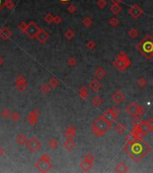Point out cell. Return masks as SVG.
<instances>
[{
    "instance_id": "cell-12",
    "label": "cell",
    "mask_w": 153,
    "mask_h": 173,
    "mask_svg": "<svg viewBox=\"0 0 153 173\" xmlns=\"http://www.w3.org/2000/svg\"><path fill=\"white\" fill-rule=\"evenodd\" d=\"M131 136H133V140H143V137L145 136L140 131L139 126H133L131 131Z\"/></svg>"
},
{
    "instance_id": "cell-58",
    "label": "cell",
    "mask_w": 153,
    "mask_h": 173,
    "mask_svg": "<svg viewBox=\"0 0 153 173\" xmlns=\"http://www.w3.org/2000/svg\"><path fill=\"white\" fill-rule=\"evenodd\" d=\"M3 62H4V61H3V59L1 57H0V66H1L2 64H3Z\"/></svg>"
},
{
    "instance_id": "cell-41",
    "label": "cell",
    "mask_w": 153,
    "mask_h": 173,
    "mask_svg": "<svg viewBox=\"0 0 153 173\" xmlns=\"http://www.w3.org/2000/svg\"><path fill=\"white\" fill-rule=\"evenodd\" d=\"M86 46H87V48L88 50L93 51V50H95V48L97 47V44H96V43H95L94 41H88L87 43H86Z\"/></svg>"
},
{
    "instance_id": "cell-32",
    "label": "cell",
    "mask_w": 153,
    "mask_h": 173,
    "mask_svg": "<svg viewBox=\"0 0 153 173\" xmlns=\"http://www.w3.org/2000/svg\"><path fill=\"white\" fill-rule=\"evenodd\" d=\"M110 10H111V12H112L113 14H117L121 12V10H122V7H121L120 5H114L113 4V6L110 7Z\"/></svg>"
},
{
    "instance_id": "cell-31",
    "label": "cell",
    "mask_w": 153,
    "mask_h": 173,
    "mask_svg": "<svg viewBox=\"0 0 153 173\" xmlns=\"http://www.w3.org/2000/svg\"><path fill=\"white\" fill-rule=\"evenodd\" d=\"M24 83H27V82H26L25 78L23 75H18L16 78H15V86H18V85L24 84Z\"/></svg>"
},
{
    "instance_id": "cell-27",
    "label": "cell",
    "mask_w": 153,
    "mask_h": 173,
    "mask_svg": "<svg viewBox=\"0 0 153 173\" xmlns=\"http://www.w3.org/2000/svg\"><path fill=\"white\" fill-rule=\"evenodd\" d=\"M49 84H50V86L52 87V88H56L60 86V81L59 80H58L57 78L55 77H52L50 78V80H49Z\"/></svg>"
},
{
    "instance_id": "cell-53",
    "label": "cell",
    "mask_w": 153,
    "mask_h": 173,
    "mask_svg": "<svg viewBox=\"0 0 153 173\" xmlns=\"http://www.w3.org/2000/svg\"><path fill=\"white\" fill-rule=\"evenodd\" d=\"M7 0H0V11L5 7V5H6Z\"/></svg>"
},
{
    "instance_id": "cell-4",
    "label": "cell",
    "mask_w": 153,
    "mask_h": 173,
    "mask_svg": "<svg viewBox=\"0 0 153 173\" xmlns=\"http://www.w3.org/2000/svg\"><path fill=\"white\" fill-rule=\"evenodd\" d=\"M51 156L49 154H43V156L41 157L39 159V161L35 163V168L37 170H38L40 172H43V173H45V172H48L51 168H52V164L51 162Z\"/></svg>"
},
{
    "instance_id": "cell-52",
    "label": "cell",
    "mask_w": 153,
    "mask_h": 173,
    "mask_svg": "<svg viewBox=\"0 0 153 173\" xmlns=\"http://www.w3.org/2000/svg\"><path fill=\"white\" fill-rule=\"evenodd\" d=\"M147 121H148V124H149V125H150V127L151 131H153V118L150 117V119H148Z\"/></svg>"
},
{
    "instance_id": "cell-57",
    "label": "cell",
    "mask_w": 153,
    "mask_h": 173,
    "mask_svg": "<svg viewBox=\"0 0 153 173\" xmlns=\"http://www.w3.org/2000/svg\"><path fill=\"white\" fill-rule=\"evenodd\" d=\"M59 1H60V3H62V4H67L68 1H70V0H59Z\"/></svg>"
},
{
    "instance_id": "cell-36",
    "label": "cell",
    "mask_w": 153,
    "mask_h": 173,
    "mask_svg": "<svg viewBox=\"0 0 153 173\" xmlns=\"http://www.w3.org/2000/svg\"><path fill=\"white\" fill-rule=\"evenodd\" d=\"M51 87L50 86V84L48 83H45V84H43V86H41V92H43V94H48L50 91H51Z\"/></svg>"
},
{
    "instance_id": "cell-3",
    "label": "cell",
    "mask_w": 153,
    "mask_h": 173,
    "mask_svg": "<svg viewBox=\"0 0 153 173\" xmlns=\"http://www.w3.org/2000/svg\"><path fill=\"white\" fill-rule=\"evenodd\" d=\"M136 49L143 55L146 59L150 60L153 58V38L150 35H147L136 45Z\"/></svg>"
},
{
    "instance_id": "cell-6",
    "label": "cell",
    "mask_w": 153,
    "mask_h": 173,
    "mask_svg": "<svg viewBox=\"0 0 153 173\" xmlns=\"http://www.w3.org/2000/svg\"><path fill=\"white\" fill-rule=\"evenodd\" d=\"M26 146H27L28 150L30 151H32V153H36V151L41 148V143H40V141L37 138L31 137L27 141V143H26Z\"/></svg>"
},
{
    "instance_id": "cell-37",
    "label": "cell",
    "mask_w": 153,
    "mask_h": 173,
    "mask_svg": "<svg viewBox=\"0 0 153 173\" xmlns=\"http://www.w3.org/2000/svg\"><path fill=\"white\" fill-rule=\"evenodd\" d=\"M10 118L12 119V121L14 123H16V122H18L19 120L21 119V116H20L19 113H17L16 111H14V112H13L11 114V116H10Z\"/></svg>"
},
{
    "instance_id": "cell-47",
    "label": "cell",
    "mask_w": 153,
    "mask_h": 173,
    "mask_svg": "<svg viewBox=\"0 0 153 173\" xmlns=\"http://www.w3.org/2000/svg\"><path fill=\"white\" fill-rule=\"evenodd\" d=\"M84 159H86V160H87V161H91V162H94L95 161V156L92 154V153H87L86 155H85V157H84Z\"/></svg>"
},
{
    "instance_id": "cell-7",
    "label": "cell",
    "mask_w": 153,
    "mask_h": 173,
    "mask_svg": "<svg viewBox=\"0 0 153 173\" xmlns=\"http://www.w3.org/2000/svg\"><path fill=\"white\" fill-rule=\"evenodd\" d=\"M143 13L144 12H143V10H142V8L140 6H138L137 4H133L128 10V14L133 19H138L143 14Z\"/></svg>"
},
{
    "instance_id": "cell-44",
    "label": "cell",
    "mask_w": 153,
    "mask_h": 173,
    "mask_svg": "<svg viewBox=\"0 0 153 173\" xmlns=\"http://www.w3.org/2000/svg\"><path fill=\"white\" fill-rule=\"evenodd\" d=\"M67 62H68V64L70 65V67H74V66H76V65H77V60L75 59V58H73V57L68 58Z\"/></svg>"
},
{
    "instance_id": "cell-38",
    "label": "cell",
    "mask_w": 153,
    "mask_h": 173,
    "mask_svg": "<svg viewBox=\"0 0 153 173\" xmlns=\"http://www.w3.org/2000/svg\"><path fill=\"white\" fill-rule=\"evenodd\" d=\"M65 37L68 40H72L74 37H75V33H74L71 29H68L65 33Z\"/></svg>"
},
{
    "instance_id": "cell-24",
    "label": "cell",
    "mask_w": 153,
    "mask_h": 173,
    "mask_svg": "<svg viewBox=\"0 0 153 173\" xmlns=\"http://www.w3.org/2000/svg\"><path fill=\"white\" fill-rule=\"evenodd\" d=\"M75 146H76V143H75V141H74L73 140H68L67 139L66 141H64V147L67 151H72L74 148H75Z\"/></svg>"
},
{
    "instance_id": "cell-33",
    "label": "cell",
    "mask_w": 153,
    "mask_h": 173,
    "mask_svg": "<svg viewBox=\"0 0 153 173\" xmlns=\"http://www.w3.org/2000/svg\"><path fill=\"white\" fill-rule=\"evenodd\" d=\"M137 85H138L141 88H143V87H145L146 86H147V80L145 78H138V80H137Z\"/></svg>"
},
{
    "instance_id": "cell-11",
    "label": "cell",
    "mask_w": 153,
    "mask_h": 173,
    "mask_svg": "<svg viewBox=\"0 0 153 173\" xmlns=\"http://www.w3.org/2000/svg\"><path fill=\"white\" fill-rule=\"evenodd\" d=\"M137 107H138V105L136 104V102H133L125 107V111L129 115L134 117L137 116Z\"/></svg>"
},
{
    "instance_id": "cell-34",
    "label": "cell",
    "mask_w": 153,
    "mask_h": 173,
    "mask_svg": "<svg viewBox=\"0 0 153 173\" xmlns=\"http://www.w3.org/2000/svg\"><path fill=\"white\" fill-rule=\"evenodd\" d=\"M0 114H1L2 118L7 119V118H9L10 116H11V112H10V110L8 108H4L1 111V113H0Z\"/></svg>"
},
{
    "instance_id": "cell-49",
    "label": "cell",
    "mask_w": 153,
    "mask_h": 173,
    "mask_svg": "<svg viewBox=\"0 0 153 173\" xmlns=\"http://www.w3.org/2000/svg\"><path fill=\"white\" fill-rule=\"evenodd\" d=\"M67 10H68V13L73 14V13H75V12L77 11V7H76L75 6H74L73 4H71V5H70V6L68 7Z\"/></svg>"
},
{
    "instance_id": "cell-28",
    "label": "cell",
    "mask_w": 153,
    "mask_h": 173,
    "mask_svg": "<svg viewBox=\"0 0 153 173\" xmlns=\"http://www.w3.org/2000/svg\"><path fill=\"white\" fill-rule=\"evenodd\" d=\"M82 24L85 26L86 28H89V27H91L92 24H93V20L88 16L85 17L82 20Z\"/></svg>"
},
{
    "instance_id": "cell-50",
    "label": "cell",
    "mask_w": 153,
    "mask_h": 173,
    "mask_svg": "<svg viewBox=\"0 0 153 173\" xmlns=\"http://www.w3.org/2000/svg\"><path fill=\"white\" fill-rule=\"evenodd\" d=\"M62 22V19L60 15H55L54 16V20H53V23L56 24H59Z\"/></svg>"
},
{
    "instance_id": "cell-48",
    "label": "cell",
    "mask_w": 153,
    "mask_h": 173,
    "mask_svg": "<svg viewBox=\"0 0 153 173\" xmlns=\"http://www.w3.org/2000/svg\"><path fill=\"white\" fill-rule=\"evenodd\" d=\"M27 25H28V24H26L25 22H21L18 25V28L22 31V32L24 33V31L26 30V28H27Z\"/></svg>"
},
{
    "instance_id": "cell-29",
    "label": "cell",
    "mask_w": 153,
    "mask_h": 173,
    "mask_svg": "<svg viewBox=\"0 0 153 173\" xmlns=\"http://www.w3.org/2000/svg\"><path fill=\"white\" fill-rule=\"evenodd\" d=\"M103 102H104V99H103L102 97H98V96L95 97L92 99V104L94 105V106H96V107L101 106V105L103 104Z\"/></svg>"
},
{
    "instance_id": "cell-9",
    "label": "cell",
    "mask_w": 153,
    "mask_h": 173,
    "mask_svg": "<svg viewBox=\"0 0 153 173\" xmlns=\"http://www.w3.org/2000/svg\"><path fill=\"white\" fill-rule=\"evenodd\" d=\"M77 134V129L76 127L74 126V125L70 124V125H68V126L67 127L66 131H65V137L68 140H73V138L75 137Z\"/></svg>"
},
{
    "instance_id": "cell-15",
    "label": "cell",
    "mask_w": 153,
    "mask_h": 173,
    "mask_svg": "<svg viewBox=\"0 0 153 173\" xmlns=\"http://www.w3.org/2000/svg\"><path fill=\"white\" fill-rule=\"evenodd\" d=\"M93 165H94V162H91V161H89L86 159H84L81 162H80V164H79V167H80V169L83 170V171H89L92 168H93Z\"/></svg>"
},
{
    "instance_id": "cell-55",
    "label": "cell",
    "mask_w": 153,
    "mask_h": 173,
    "mask_svg": "<svg viewBox=\"0 0 153 173\" xmlns=\"http://www.w3.org/2000/svg\"><path fill=\"white\" fill-rule=\"evenodd\" d=\"M111 2H112L114 5H120L121 3H122L123 0H110Z\"/></svg>"
},
{
    "instance_id": "cell-19",
    "label": "cell",
    "mask_w": 153,
    "mask_h": 173,
    "mask_svg": "<svg viewBox=\"0 0 153 173\" xmlns=\"http://www.w3.org/2000/svg\"><path fill=\"white\" fill-rule=\"evenodd\" d=\"M94 75L97 80H102V78H104L105 76H106V71L104 70V68L98 67V68H97V70H95Z\"/></svg>"
},
{
    "instance_id": "cell-35",
    "label": "cell",
    "mask_w": 153,
    "mask_h": 173,
    "mask_svg": "<svg viewBox=\"0 0 153 173\" xmlns=\"http://www.w3.org/2000/svg\"><path fill=\"white\" fill-rule=\"evenodd\" d=\"M128 35L130 36L131 38H136L137 36L139 35V31L137 30L136 28H131V30L128 31Z\"/></svg>"
},
{
    "instance_id": "cell-56",
    "label": "cell",
    "mask_w": 153,
    "mask_h": 173,
    "mask_svg": "<svg viewBox=\"0 0 153 173\" xmlns=\"http://www.w3.org/2000/svg\"><path fill=\"white\" fill-rule=\"evenodd\" d=\"M5 153V151H4V149L2 148V147H0V157H1L3 154Z\"/></svg>"
},
{
    "instance_id": "cell-23",
    "label": "cell",
    "mask_w": 153,
    "mask_h": 173,
    "mask_svg": "<svg viewBox=\"0 0 153 173\" xmlns=\"http://www.w3.org/2000/svg\"><path fill=\"white\" fill-rule=\"evenodd\" d=\"M27 138H26V136L23 134H18L16 137H15V141H16V143L23 146L24 144H26V143H27Z\"/></svg>"
},
{
    "instance_id": "cell-46",
    "label": "cell",
    "mask_w": 153,
    "mask_h": 173,
    "mask_svg": "<svg viewBox=\"0 0 153 173\" xmlns=\"http://www.w3.org/2000/svg\"><path fill=\"white\" fill-rule=\"evenodd\" d=\"M5 7H7L9 10H12L13 8H14V4L13 1H11V0H7L6 5H5Z\"/></svg>"
},
{
    "instance_id": "cell-17",
    "label": "cell",
    "mask_w": 153,
    "mask_h": 173,
    "mask_svg": "<svg viewBox=\"0 0 153 173\" xmlns=\"http://www.w3.org/2000/svg\"><path fill=\"white\" fill-rule=\"evenodd\" d=\"M114 171L116 172H119V173H124V172H127L129 171V167L126 165L124 162L121 161L119 163L115 166L114 168Z\"/></svg>"
},
{
    "instance_id": "cell-5",
    "label": "cell",
    "mask_w": 153,
    "mask_h": 173,
    "mask_svg": "<svg viewBox=\"0 0 153 173\" xmlns=\"http://www.w3.org/2000/svg\"><path fill=\"white\" fill-rule=\"evenodd\" d=\"M39 31H40V28L38 25H37L34 22H30L27 25V28L24 31V33L29 38L33 39L36 37V35L38 34Z\"/></svg>"
},
{
    "instance_id": "cell-2",
    "label": "cell",
    "mask_w": 153,
    "mask_h": 173,
    "mask_svg": "<svg viewBox=\"0 0 153 173\" xmlns=\"http://www.w3.org/2000/svg\"><path fill=\"white\" fill-rule=\"evenodd\" d=\"M112 127V124L105 120L102 115L95 120L91 125L92 134L97 137H102Z\"/></svg>"
},
{
    "instance_id": "cell-40",
    "label": "cell",
    "mask_w": 153,
    "mask_h": 173,
    "mask_svg": "<svg viewBox=\"0 0 153 173\" xmlns=\"http://www.w3.org/2000/svg\"><path fill=\"white\" fill-rule=\"evenodd\" d=\"M108 23L111 26H113V27H116V26L119 24V20L116 17H112L108 21Z\"/></svg>"
},
{
    "instance_id": "cell-42",
    "label": "cell",
    "mask_w": 153,
    "mask_h": 173,
    "mask_svg": "<svg viewBox=\"0 0 153 173\" xmlns=\"http://www.w3.org/2000/svg\"><path fill=\"white\" fill-rule=\"evenodd\" d=\"M53 20H54V16L51 14H47L44 16V21H45L46 23H48V24L53 23Z\"/></svg>"
},
{
    "instance_id": "cell-51",
    "label": "cell",
    "mask_w": 153,
    "mask_h": 173,
    "mask_svg": "<svg viewBox=\"0 0 153 173\" xmlns=\"http://www.w3.org/2000/svg\"><path fill=\"white\" fill-rule=\"evenodd\" d=\"M111 112H112L113 114H116V115H118L119 114V113H120V109L119 108H117V107H112V108H110L109 109Z\"/></svg>"
},
{
    "instance_id": "cell-20",
    "label": "cell",
    "mask_w": 153,
    "mask_h": 173,
    "mask_svg": "<svg viewBox=\"0 0 153 173\" xmlns=\"http://www.w3.org/2000/svg\"><path fill=\"white\" fill-rule=\"evenodd\" d=\"M102 85L101 83H100V81L97 80V78H95V80H93L90 83H89V87L91 88V89L95 92L98 91L100 88H101Z\"/></svg>"
},
{
    "instance_id": "cell-22",
    "label": "cell",
    "mask_w": 153,
    "mask_h": 173,
    "mask_svg": "<svg viewBox=\"0 0 153 173\" xmlns=\"http://www.w3.org/2000/svg\"><path fill=\"white\" fill-rule=\"evenodd\" d=\"M88 88L87 87H81L78 90V95H79V97L83 100H86V99L88 97Z\"/></svg>"
},
{
    "instance_id": "cell-39",
    "label": "cell",
    "mask_w": 153,
    "mask_h": 173,
    "mask_svg": "<svg viewBox=\"0 0 153 173\" xmlns=\"http://www.w3.org/2000/svg\"><path fill=\"white\" fill-rule=\"evenodd\" d=\"M141 121H142V120H141V116H138V115H137V116H134L133 119V121H131L133 126H139L140 124L141 123Z\"/></svg>"
},
{
    "instance_id": "cell-54",
    "label": "cell",
    "mask_w": 153,
    "mask_h": 173,
    "mask_svg": "<svg viewBox=\"0 0 153 173\" xmlns=\"http://www.w3.org/2000/svg\"><path fill=\"white\" fill-rule=\"evenodd\" d=\"M133 136H131V134L125 136V141H133Z\"/></svg>"
},
{
    "instance_id": "cell-16",
    "label": "cell",
    "mask_w": 153,
    "mask_h": 173,
    "mask_svg": "<svg viewBox=\"0 0 153 173\" xmlns=\"http://www.w3.org/2000/svg\"><path fill=\"white\" fill-rule=\"evenodd\" d=\"M102 116H103L105 120H107V121H108L109 123L113 124V123L115 121V120H116V118H117L118 115L113 114V113L111 112L110 110L108 109L107 111H105V112L102 114Z\"/></svg>"
},
{
    "instance_id": "cell-43",
    "label": "cell",
    "mask_w": 153,
    "mask_h": 173,
    "mask_svg": "<svg viewBox=\"0 0 153 173\" xmlns=\"http://www.w3.org/2000/svg\"><path fill=\"white\" fill-rule=\"evenodd\" d=\"M146 112V109L142 107V106H138L137 107V115L138 116H141V115H143Z\"/></svg>"
},
{
    "instance_id": "cell-30",
    "label": "cell",
    "mask_w": 153,
    "mask_h": 173,
    "mask_svg": "<svg viewBox=\"0 0 153 173\" xmlns=\"http://www.w3.org/2000/svg\"><path fill=\"white\" fill-rule=\"evenodd\" d=\"M48 145H49V147L52 150H55L58 146H59V143H58V141L54 138H52L49 141H48Z\"/></svg>"
},
{
    "instance_id": "cell-10",
    "label": "cell",
    "mask_w": 153,
    "mask_h": 173,
    "mask_svg": "<svg viewBox=\"0 0 153 173\" xmlns=\"http://www.w3.org/2000/svg\"><path fill=\"white\" fill-rule=\"evenodd\" d=\"M113 65L116 68L117 70H126L129 68V64L128 63H126L125 61H122V60H120V59H117L116 60H114V61H113Z\"/></svg>"
},
{
    "instance_id": "cell-25",
    "label": "cell",
    "mask_w": 153,
    "mask_h": 173,
    "mask_svg": "<svg viewBox=\"0 0 153 173\" xmlns=\"http://www.w3.org/2000/svg\"><path fill=\"white\" fill-rule=\"evenodd\" d=\"M117 58H118V59H120V60L125 61L126 63H128L129 65H131V60L129 59L128 55L126 54L124 51H120L119 53H118V55H117Z\"/></svg>"
},
{
    "instance_id": "cell-45",
    "label": "cell",
    "mask_w": 153,
    "mask_h": 173,
    "mask_svg": "<svg viewBox=\"0 0 153 173\" xmlns=\"http://www.w3.org/2000/svg\"><path fill=\"white\" fill-rule=\"evenodd\" d=\"M97 5V7H98L100 9H104L105 7L107 6V2L105 1V0H98Z\"/></svg>"
},
{
    "instance_id": "cell-14",
    "label": "cell",
    "mask_w": 153,
    "mask_h": 173,
    "mask_svg": "<svg viewBox=\"0 0 153 173\" xmlns=\"http://www.w3.org/2000/svg\"><path fill=\"white\" fill-rule=\"evenodd\" d=\"M112 98H113V101L114 103L121 104L124 100V95H123V93H122V91H121V90H117V91H115L113 94Z\"/></svg>"
},
{
    "instance_id": "cell-26",
    "label": "cell",
    "mask_w": 153,
    "mask_h": 173,
    "mask_svg": "<svg viewBox=\"0 0 153 173\" xmlns=\"http://www.w3.org/2000/svg\"><path fill=\"white\" fill-rule=\"evenodd\" d=\"M39 115H40L39 110L34 109V110H33V111L30 112V113L27 114V116H26V119H27V121H28V120L33 119V118H38Z\"/></svg>"
},
{
    "instance_id": "cell-8",
    "label": "cell",
    "mask_w": 153,
    "mask_h": 173,
    "mask_svg": "<svg viewBox=\"0 0 153 173\" xmlns=\"http://www.w3.org/2000/svg\"><path fill=\"white\" fill-rule=\"evenodd\" d=\"M35 38L38 40V41L41 44H44L46 43V41L50 38V34L47 33L46 31H44L43 29H40L39 33L36 35Z\"/></svg>"
},
{
    "instance_id": "cell-21",
    "label": "cell",
    "mask_w": 153,
    "mask_h": 173,
    "mask_svg": "<svg viewBox=\"0 0 153 173\" xmlns=\"http://www.w3.org/2000/svg\"><path fill=\"white\" fill-rule=\"evenodd\" d=\"M114 130L118 134H123L125 131L127 130V126H126V125L124 124H123V123H118V124H115Z\"/></svg>"
},
{
    "instance_id": "cell-1",
    "label": "cell",
    "mask_w": 153,
    "mask_h": 173,
    "mask_svg": "<svg viewBox=\"0 0 153 173\" xmlns=\"http://www.w3.org/2000/svg\"><path fill=\"white\" fill-rule=\"evenodd\" d=\"M123 151L135 162H140L150 153L151 147L143 140H133L126 141Z\"/></svg>"
},
{
    "instance_id": "cell-18",
    "label": "cell",
    "mask_w": 153,
    "mask_h": 173,
    "mask_svg": "<svg viewBox=\"0 0 153 173\" xmlns=\"http://www.w3.org/2000/svg\"><path fill=\"white\" fill-rule=\"evenodd\" d=\"M12 36V32L7 27H3L0 30V38L3 40H8Z\"/></svg>"
},
{
    "instance_id": "cell-13",
    "label": "cell",
    "mask_w": 153,
    "mask_h": 173,
    "mask_svg": "<svg viewBox=\"0 0 153 173\" xmlns=\"http://www.w3.org/2000/svg\"><path fill=\"white\" fill-rule=\"evenodd\" d=\"M139 129H140V131H141V132L144 135H147L148 134L151 132V129H150V127L149 124H148L147 120H142L141 123L140 125H139Z\"/></svg>"
}]
</instances>
